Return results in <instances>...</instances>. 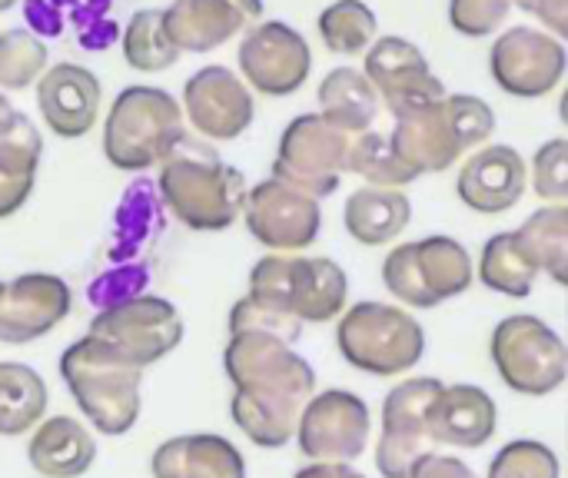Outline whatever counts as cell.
<instances>
[{"mask_svg":"<svg viewBox=\"0 0 568 478\" xmlns=\"http://www.w3.org/2000/svg\"><path fill=\"white\" fill-rule=\"evenodd\" d=\"M223 369L233 383L230 416L253 446L283 449L296 439L300 416L316 396V373L293 343L263 329H236Z\"/></svg>","mask_w":568,"mask_h":478,"instance_id":"1","label":"cell"},{"mask_svg":"<svg viewBox=\"0 0 568 478\" xmlns=\"http://www.w3.org/2000/svg\"><path fill=\"white\" fill-rule=\"evenodd\" d=\"M156 190L163 206L196 233H220L236 223L246 206V176L193 136H183L160 163Z\"/></svg>","mask_w":568,"mask_h":478,"instance_id":"2","label":"cell"},{"mask_svg":"<svg viewBox=\"0 0 568 478\" xmlns=\"http://www.w3.org/2000/svg\"><path fill=\"white\" fill-rule=\"evenodd\" d=\"M60 379L83 419L103 436H126L143 409V369L126 363L97 336H83L60 356Z\"/></svg>","mask_w":568,"mask_h":478,"instance_id":"3","label":"cell"},{"mask_svg":"<svg viewBox=\"0 0 568 478\" xmlns=\"http://www.w3.org/2000/svg\"><path fill=\"white\" fill-rule=\"evenodd\" d=\"M493 130L496 113L486 100L473 93H449L436 103L399 113L389 140L399 160L419 176L449 170L466 150L486 143Z\"/></svg>","mask_w":568,"mask_h":478,"instance_id":"4","label":"cell"},{"mask_svg":"<svg viewBox=\"0 0 568 478\" xmlns=\"http://www.w3.org/2000/svg\"><path fill=\"white\" fill-rule=\"evenodd\" d=\"M183 106L160 87H126L103 123V156L126 173L150 170L183 140Z\"/></svg>","mask_w":568,"mask_h":478,"instance_id":"5","label":"cell"},{"mask_svg":"<svg viewBox=\"0 0 568 478\" xmlns=\"http://www.w3.org/2000/svg\"><path fill=\"white\" fill-rule=\"evenodd\" d=\"M349 279L329 256H263L250 273V299L300 323H329L343 313Z\"/></svg>","mask_w":568,"mask_h":478,"instance_id":"6","label":"cell"},{"mask_svg":"<svg viewBox=\"0 0 568 478\" xmlns=\"http://www.w3.org/2000/svg\"><path fill=\"white\" fill-rule=\"evenodd\" d=\"M336 346L356 373L386 379L419 366L426 353V333L399 306L356 303L336 326Z\"/></svg>","mask_w":568,"mask_h":478,"instance_id":"7","label":"cell"},{"mask_svg":"<svg viewBox=\"0 0 568 478\" xmlns=\"http://www.w3.org/2000/svg\"><path fill=\"white\" fill-rule=\"evenodd\" d=\"M383 283L399 303L436 309L473 286V260L453 236H423L396 246L383 260Z\"/></svg>","mask_w":568,"mask_h":478,"instance_id":"8","label":"cell"},{"mask_svg":"<svg viewBox=\"0 0 568 478\" xmlns=\"http://www.w3.org/2000/svg\"><path fill=\"white\" fill-rule=\"evenodd\" d=\"M489 353L499 379L519 396H549L568 379V346L539 316H506Z\"/></svg>","mask_w":568,"mask_h":478,"instance_id":"9","label":"cell"},{"mask_svg":"<svg viewBox=\"0 0 568 478\" xmlns=\"http://www.w3.org/2000/svg\"><path fill=\"white\" fill-rule=\"evenodd\" d=\"M349 146L353 136L333 126L323 113H303L283 130L273 176L313 200L333 196L339 190V176L346 173Z\"/></svg>","mask_w":568,"mask_h":478,"instance_id":"10","label":"cell"},{"mask_svg":"<svg viewBox=\"0 0 568 478\" xmlns=\"http://www.w3.org/2000/svg\"><path fill=\"white\" fill-rule=\"evenodd\" d=\"M183 319L163 296H136L120 306L100 309L90 323V336L106 343L126 363L150 369L183 343Z\"/></svg>","mask_w":568,"mask_h":478,"instance_id":"11","label":"cell"},{"mask_svg":"<svg viewBox=\"0 0 568 478\" xmlns=\"http://www.w3.org/2000/svg\"><path fill=\"white\" fill-rule=\"evenodd\" d=\"M446 386L429 376H416L389 389L383 403V436L376 443V469L383 478H409L429 456V413Z\"/></svg>","mask_w":568,"mask_h":478,"instance_id":"12","label":"cell"},{"mask_svg":"<svg viewBox=\"0 0 568 478\" xmlns=\"http://www.w3.org/2000/svg\"><path fill=\"white\" fill-rule=\"evenodd\" d=\"M373 416L366 399L349 389H326L310 399L300 416L296 443L306 459L316 462H349L369 446Z\"/></svg>","mask_w":568,"mask_h":478,"instance_id":"13","label":"cell"},{"mask_svg":"<svg viewBox=\"0 0 568 478\" xmlns=\"http://www.w3.org/2000/svg\"><path fill=\"white\" fill-rule=\"evenodd\" d=\"M243 220H246V230L253 233V240L276 253L306 250L310 243H316L320 226H323L320 200L293 190L290 183H283L276 176L256 183L246 193Z\"/></svg>","mask_w":568,"mask_h":478,"instance_id":"14","label":"cell"},{"mask_svg":"<svg viewBox=\"0 0 568 478\" xmlns=\"http://www.w3.org/2000/svg\"><path fill=\"white\" fill-rule=\"evenodd\" d=\"M313 67V50L283 20H266L246 30L240 43V70L253 90L266 96H290L296 93Z\"/></svg>","mask_w":568,"mask_h":478,"instance_id":"15","label":"cell"},{"mask_svg":"<svg viewBox=\"0 0 568 478\" xmlns=\"http://www.w3.org/2000/svg\"><path fill=\"white\" fill-rule=\"evenodd\" d=\"M493 80L513 96H542L566 77L568 53L559 40L536 27L506 30L489 53Z\"/></svg>","mask_w":568,"mask_h":478,"instance_id":"16","label":"cell"},{"mask_svg":"<svg viewBox=\"0 0 568 478\" xmlns=\"http://www.w3.org/2000/svg\"><path fill=\"white\" fill-rule=\"evenodd\" d=\"M73 309V293L60 276L23 273L3 283L0 296V343L27 346L53 333Z\"/></svg>","mask_w":568,"mask_h":478,"instance_id":"17","label":"cell"},{"mask_svg":"<svg viewBox=\"0 0 568 478\" xmlns=\"http://www.w3.org/2000/svg\"><path fill=\"white\" fill-rule=\"evenodd\" d=\"M366 77L386 100L393 116L419 110L446 96L443 80L433 73L423 50L403 37H383L366 53Z\"/></svg>","mask_w":568,"mask_h":478,"instance_id":"18","label":"cell"},{"mask_svg":"<svg viewBox=\"0 0 568 478\" xmlns=\"http://www.w3.org/2000/svg\"><path fill=\"white\" fill-rule=\"evenodd\" d=\"M183 113L206 140H236L250 130L256 103L230 67H203L183 87Z\"/></svg>","mask_w":568,"mask_h":478,"instance_id":"19","label":"cell"},{"mask_svg":"<svg viewBox=\"0 0 568 478\" xmlns=\"http://www.w3.org/2000/svg\"><path fill=\"white\" fill-rule=\"evenodd\" d=\"M260 17L263 0H173L163 10L166 33L180 53H210L256 27Z\"/></svg>","mask_w":568,"mask_h":478,"instance_id":"20","label":"cell"},{"mask_svg":"<svg viewBox=\"0 0 568 478\" xmlns=\"http://www.w3.org/2000/svg\"><path fill=\"white\" fill-rule=\"evenodd\" d=\"M100 80L80 63H57L37 83V106L43 123L60 140H80L100 116Z\"/></svg>","mask_w":568,"mask_h":478,"instance_id":"21","label":"cell"},{"mask_svg":"<svg viewBox=\"0 0 568 478\" xmlns=\"http://www.w3.org/2000/svg\"><path fill=\"white\" fill-rule=\"evenodd\" d=\"M526 180H529L526 160L513 146L496 143V146L473 153L463 163V173L456 180V193L469 210L496 216V213L513 210L523 200Z\"/></svg>","mask_w":568,"mask_h":478,"instance_id":"22","label":"cell"},{"mask_svg":"<svg viewBox=\"0 0 568 478\" xmlns=\"http://www.w3.org/2000/svg\"><path fill=\"white\" fill-rule=\"evenodd\" d=\"M496 399L469 383L446 386L429 413V439L453 449H483L496 436Z\"/></svg>","mask_w":568,"mask_h":478,"instance_id":"23","label":"cell"},{"mask_svg":"<svg viewBox=\"0 0 568 478\" xmlns=\"http://www.w3.org/2000/svg\"><path fill=\"white\" fill-rule=\"evenodd\" d=\"M153 478H246L243 452L213 433L173 436L150 459Z\"/></svg>","mask_w":568,"mask_h":478,"instance_id":"24","label":"cell"},{"mask_svg":"<svg viewBox=\"0 0 568 478\" xmlns=\"http://www.w3.org/2000/svg\"><path fill=\"white\" fill-rule=\"evenodd\" d=\"M27 462L43 478H77L97 462V439L80 419L50 416L33 429L27 443Z\"/></svg>","mask_w":568,"mask_h":478,"instance_id":"25","label":"cell"},{"mask_svg":"<svg viewBox=\"0 0 568 478\" xmlns=\"http://www.w3.org/2000/svg\"><path fill=\"white\" fill-rule=\"evenodd\" d=\"M163 196L156 190V180L140 176L130 183L123 193L116 216H113V233H110V250L106 256L113 263H143L140 256L160 240L163 233Z\"/></svg>","mask_w":568,"mask_h":478,"instance_id":"26","label":"cell"},{"mask_svg":"<svg viewBox=\"0 0 568 478\" xmlns=\"http://www.w3.org/2000/svg\"><path fill=\"white\" fill-rule=\"evenodd\" d=\"M413 220V203L403 190L386 186H359L349 193L343 206L346 233L363 246H383L396 240Z\"/></svg>","mask_w":568,"mask_h":478,"instance_id":"27","label":"cell"},{"mask_svg":"<svg viewBox=\"0 0 568 478\" xmlns=\"http://www.w3.org/2000/svg\"><path fill=\"white\" fill-rule=\"evenodd\" d=\"M43 140L30 116L17 113L10 130L0 133V220L13 216L33 193Z\"/></svg>","mask_w":568,"mask_h":478,"instance_id":"28","label":"cell"},{"mask_svg":"<svg viewBox=\"0 0 568 478\" xmlns=\"http://www.w3.org/2000/svg\"><path fill=\"white\" fill-rule=\"evenodd\" d=\"M320 113L343 133H366L379 116V93L366 73L353 67H336L320 83Z\"/></svg>","mask_w":568,"mask_h":478,"instance_id":"29","label":"cell"},{"mask_svg":"<svg viewBox=\"0 0 568 478\" xmlns=\"http://www.w3.org/2000/svg\"><path fill=\"white\" fill-rule=\"evenodd\" d=\"M47 383L23 363H0V436L13 439L37 429L47 416Z\"/></svg>","mask_w":568,"mask_h":478,"instance_id":"30","label":"cell"},{"mask_svg":"<svg viewBox=\"0 0 568 478\" xmlns=\"http://www.w3.org/2000/svg\"><path fill=\"white\" fill-rule=\"evenodd\" d=\"M536 263L529 260V253L523 250L516 230L509 233H496L479 256V279L483 286H489L499 296H513V299H526L536 286Z\"/></svg>","mask_w":568,"mask_h":478,"instance_id":"31","label":"cell"},{"mask_svg":"<svg viewBox=\"0 0 568 478\" xmlns=\"http://www.w3.org/2000/svg\"><path fill=\"white\" fill-rule=\"evenodd\" d=\"M523 250L536 263V269L549 273V279L568 283V206H546L536 210L516 230Z\"/></svg>","mask_w":568,"mask_h":478,"instance_id":"32","label":"cell"},{"mask_svg":"<svg viewBox=\"0 0 568 478\" xmlns=\"http://www.w3.org/2000/svg\"><path fill=\"white\" fill-rule=\"evenodd\" d=\"M123 60L140 73H163L180 60L176 43L166 33L163 10H136L123 27Z\"/></svg>","mask_w":568,"mask_h":478,"instance_id":"33","label":"cell"},{"mask_svg":"<svg viewBox=\"0 0 568 478\" xmlns=\"http://www.w3.org/2000/svg\"><path fill=\"white\" fill-rule=\"evenodd\" d=\"M376 27V13L363 0H336L320 13V37L339 57L363 53L373 43Z\"/></svg>","mask_w":568,"mask_h":478,"instance_id":"34","label":"cell"},{"mask_svg":"<svg viewBox=\"0 0 568 478\" xmlns=\"http://www.w3.org/2000/svg\"><path fill=\"white\" fill-rule=\"evenodd\" d=\"M346 170L349 173H359L373 186H386V190H396V186H406V183L416 180V173L393 150V140L383 136V133H373V130L353 136Z\"/></svg>","mask_w":568,"mask_h":478,"instance_id":"35","label":"cell"},{"mask_svg":"<svg viewBox=\"0 0 568 478\" xmlns=\"http://www.w3.org/2000/svg\"><path fill=\"white\" fill-rule=\"evenodd\" d=\"M47 73V43L27 30L13 27L0 33V90H27Z\"/></svg>","mask_w":568,"mask_h":478,"instance_id":"36","label":"cell"},{"mask_svg":"<svg viewBox=\"0 0 568 478\" xmlns=\"http://www.w3.org/2000/svg\"><path fill=\"white\" fill-rule=\"evenodd\" d=\"M562 466L559 456L536 439H516L509 446H503L489 466L486 478H559Z\"/></svg>","mask_w":568,"mask_h":478,"instance_id":"37","label":"cell"},{"mask_svg":"<svg viewBox=\"0 0 568 478\" xmlns=\"http://www.w3.org/2000/svg\"><path fill=\"white\" fill-rule=\"evenodd\" d=\"M150 286V269L146 263H113V269L100 273L87 293V299L100 309H110V306H120L126 299H136L143 296Z\"/></svg>","mask_w":568,"mask_h":478,"instance_id":"38","label":"cell"},{"mask_svg":"<svg viewBox=\"0 0 568 478\" xmlns=\"http://www.w3.org/2000/svg\"><path fill=\"white\" fill-rule=\"evenodd\" d=\"M532 190L539 200L568 196V140H549L532 160Z\"/></svg>","mask_w":568,"mask_h":478,"instance_id":"39","label":"cell"},{"mask_svg":"<svg viewBox=\"0 0 568 478\" xmlns=\"http://www.w3.org/2000/svg\"><path fill=\"white\" fill-rule=\"evenodd\" d=\"M57 7H70V20L80 30V43L87 50H106L116 40V23L106 20L110 0H50Z\"/></svg>","mask_w":568,"mask_h":478,"instance_id":"40","label":"cell"},{"mask_svg":"<svg viewBox=\"0 0 568 478\" xmlns=\"http://www.w3.org/2000/svg\"><path fill=\"white\" fill-rule=\"evenodd\" d=\"M513 0H449V20L466 37H489L506 23Z\"/></svg>","mask_w":568,"mask_h":478,"instance_id":"41","label":"cell"},{"mask_svg":"<svg viewBox=\"0 0 568 478\" xmlns=\"http://www.w3.org/2000/svg\"><path fill=\"white\" fill-rule=\"evenodd\" d=\"M236 329H263V333H273V336H280L286 343H296L300 333H303V323L293 319V316H283L276 309H266L256 299L243 296L230 309V333H236Z\"/></svg>","mask_w":568,"mask_h":478,"instance_id":"42","label":"cell"},{"mask_svg":"<svg viewBox=\"0 0 568 478\" xmlns=\"http://www.w3.org/2000/svg\"><path fill=\"white\" fill-rule=\"evenodd\" d=\"M516 7H523V10H529L532 17H539L546 27H552L559 37H566L568 40V0H513ZM562 120L568 123V90L566 96H562Z\"/></svg>","mask_w":568,"mask_h":478,"instance_id":"43","label":"cell"},{"mask_svg":"<svg viewBox=\"0 0 568 478\" xmlns=\"http://www.w3.org/2000/svg\"><path fill=\"white\" fill-rule=\"evenodd\" d=\"M23 17L40 37H60L63 33V17L60 7L50 0H23Z\"/></svg>","mask_w":568,"mask_h":478,"instance_id":"44","label":"cell"},{"mask_svg":"<svg viewBox=\"0 0 568 478\" xmlns=\"http://www.w3.org/2000/svg\"><path fill=\"white\" fill-rule=\"evenodd\" d=\"M409 478H479L463 459H456V456H436V452H429L416 469H413V476Z\"/></svg>","mask_w":568,"mask_h":478,"instance_id":"45","label":"cell"},{"mask_svg":"<svg viewBox=\"0 0 568 478\" xmlns=\"http://www.w3.org/2000/svg\"><path fill=\"white\" fill-rule=\"evenodd\" d=\"M293 478H366L359 469L346 466V462H313L306 469H300Z\"/></svg>","mask_w":568,"mask_h":478,"instance_id":"46","label":"cell"},{"mask_svg":"<svg viewBox=\"0 0 568 478\" xmlns=\"http://www.w3.org/2000/svg\"><path fill=\"white\" fill-rule=\"evenodd\" d=\"M13 116H17V110H13V103L0 93V133H7L10 130V123H13Z\"/></svg>","mask_w":568,"mask_h":478,"instance_id":"47","label":"cell"},{"mask_svg":"<svg viewBox=\"0 0 568 478\" xmlns=\"http://www.w3.org/2000/svg\"><path fill=\"white\" fill-rule=\"evenodd\" d=\"M13 3H17V0H0V13H3V10H10Z\"/></svg>","mask_w":568,"mask_h":478,"instance_id":"48","label":"cell"},{"mask_svg":"<svg viewBox=\"0 0 568 478\" xmlns=\"http://www.w3.org/2000/svg\"><path fill=\"white\" fill-rule=\"evenodd\" d=\"M0 296H3V283H0Z\"/></svg>","mask_w":568,"mask_h":478,"instance_id":"49","label":"cell"},{"mask_svg":"<svg viewBox=\"0 0 568 478\" xmlns=\"http://www.w3.org/2000/svg\"><path fill=\"white\" fill-rule=\"evenodd\" d=\"M566 286H568V283H566Z\"/></svg>","mask_w":568,"mask_h":478,"instance_id":"50","label":"cell"}]
</instances>
